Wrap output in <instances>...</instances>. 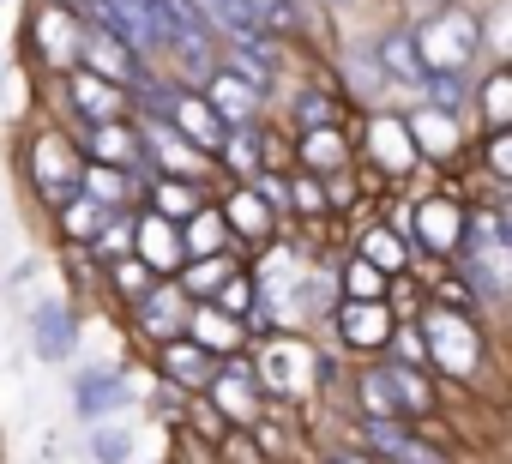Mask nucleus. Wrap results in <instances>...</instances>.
Returning <instances> with one entry per match:
<instances>
[{
    "mask_svg": "<svg viewBox=\"0 0 512 464\" xmlns=\"http://www.w3.org/2000/svg\"><path fill=\"white\" fill-rule=\"evenodd\" d=\"M356 163V139H350V121L344 127H308V133H290V169L302 175H338Z\"/></svg>",
    "mask_w": 512,
    "mask_h": 464,
    "instance_id": "19",
    "label": "nucleus"
},
{
    "mask_svg": "<svg viewBox=\"0 0 512 464\" xmlns=\"http://www.w3.org/2000/svg\"><path fill=\"white\" fill-rule=\"evenodd\" d=\"M79 338H85V308L67 302V296H43L31 302V356L49 362V368H67L79 356Z\"/></svg>",
    "mask_w": 512,
    "mask_h": 464,
    "instance_id": "12",
    "label": "nucleus"
},
{
    "mask_svg": "<svg viewBox=\"0 0 512 464\" xmlns=\"http://www.w3.org/2000/svg\"><path fill=\"white\" fill-rule=\"evenodd\" d=\"M392 326H398V314H392L386 302H338V308L314 326V338H326V344L344 350L350 362H374V356H386Z\"/></svg>",
    "mask_w": 512,
    "mask_h": 464,
    "instance_id": "8",
    "label": "nucleus"
},
{
    "mask_svg": "<svg viewBox=\"0 0 512 464\" xmlns=\"http://www.w3.org/2000/svg\"><path fill=\"white\" fill-rule=\"evenodd\" d=\"M211 368H217V362H211L193 338H169V344H157V350H151V374H157L163 386L187 392V398H193V392H205Z\"/></svg>",
    "mask_w": 512,
    "mask_h": 464,
    "instance_id": "22",
    "label": "nucleus"
},
{
    "mask_svg": "<svg viewBox=\"0 0 512 464\" xmlns=\"http://www.w3.org/2000/svg\"><path fill=\"white\" fill-rule=\"evenodd\" d=\"M350 139H356V169L374 175L386 193H404L410 181H434V175L416 163V145H410L404 109H368V115H350Z\"/></svg>",
    "mask_w": 512,
    "mask_h": 464,
    "instance_id": "5",
    "label": "nucleus"
},
{
    "mask_svg": "<svg viewBox=\"0 0 512 464\" xmlns=\"http://www.w3.org/2000/svg\"><path fill=\"white\" fill-rule=\"evenodd\" d=\"M253 380H260L266 404L284 410H308L320 398V344L314 332H272V338H253L247 344Z\"/></svg>",
    "mask_w": 512,
    "mask_h": 464,
    "instance_id": "3",
    "label": "nucleus"
},
{
    "mask_svg": "<svg viewBox=\"0 0 512 464\" xmlns=\"http://www.w3.org/2000/svg\"><path fill=\"white\" fill-rule=\"evenodd\" d=\"M482 127H512V67L506 61H488L470 79V133Z\"/></svg>",
    "mask_w": 512,
    "mask_h": 464,
    "instance_id": "23",
    "label": "nucleus"
},
{
    "mask_svg": "<svg viewBox=\"0 0 512 464\" xmlns=\"http://www.w3.org/2000/svg\"><path fill=\"white\" fill-rule=\"evenodd\" d=\"M181 410H187V392H175V386H151V416L163 422V428H181Z\"/></svg>",
    "mask_w": 512,
    "mask_h": 464,
    "instance_id": "35",
    "label": "nucleus"
},
{
    "mask_svg": "<svg viewBox=\"0 0 512 464\" xmlns=\"http://www.w3.org/2000/svg\"><path fill=\"white\" fill-rule=\"evenodd\" d=\"M79 67L85 73H97V79H109L115 91H145L151 79H157V67L139 55V49H127L121 37H109V31H97V25H85V43H79Z\"/></svg>",
    "mask_w": 512,
    "mask_h": 464,
    "instance_id": "14",
    "label": "nucleus"
},
{
    "mask_svg": "<svg viewBox=\"0 0 512 464\" xmlns=\"http://www.w3.org/2000/svg\"><path fill=\"white\" fill-rule=\"evenodd\" d=\"M187 296H181V284L175 278H157L133 308H121L127 314V332H133V344L139 350H157V344H169V338H181V326H187Z\"/></svg>",
    "mask_w": 512,
    "mask_h": 464,
    "instance_id": "13",
    "label": "nucleus"
},
{
    "mask_svg": "<svg viewBox=\"0 0 512 464\" xmlns=\"http://www.w3.org/2000/svg\"><path fill=\"white\" fill-rule=\"evenodd\" d=\"M386 290H392V278L344 248V260H338V302H386Z\"/></svg>",
    "mask_w": 512,
    "mask_h": 464,
    "instance_id": "30",
    "label": "nucleus"
},
{
    "mask_svg": "<svg viewBox=\"0 0 512 464\" xmlns=\"http://www.w3.org/2000/svg\"><path fill=\"white\" fill-rule=\"evenodd\" d=\"M314 7H320V13H326V19H332L338 31H344V19H350V13L362 7V0H314Z\"/></svg>",
    "mask_w": 512,
    "mask_h": 464,
    "instance_id": "37",
    "label": "nucleus"
},
{
    "mask_svg": "<svg viewBox=\"0 0 512 464\" xmlns=\"http://www.w3.org/2000/svg\"><path fill=\"white\" fill-rule=\"evenodd\" d=\"M133 260L145 266V272H157V278H175L181 272V229L169 223V217H157V211H133Z\"/></svg>",
    "mask_w": 512,
    "mask_h": 464,
    "instance_id": "20",
    "label": "nucleus"
},
{
    "mask_svg": "<svg viewBox=\"0 0 512 464\" xmlns=\"http://www.w3.org/2000/svg\"><path fill=\"white\" fill-rule=\"evenodd\" d=\"M91 458L97 464H127L133 458V428L121 422V416H109V422H91Z\"/></svg>",
    "mask_w": 512,
    "mask_h": 464,
    "instance_id": "33",
    "label": "nucleus"
},
{
    "mask_svg": "<svg viewBox=\"0 0 512 464\" xmlns=\"http://www.w3.org/2000/svg\"><path fill=\"white\" fill-rule=\"evenodd\" d=\"M199 91H205V103L217 109V121H223V127H260V121L272 115V97H266L260 85L235 79L229 67H211V73L199 79Z\"/></svg>",
    "mask_w": 512,
    "mask_h": 464,
    "instance_id": "18",
    "label": "nucleus"
},
{
    "mask_svg": "<svg viewBox=\"0 0 512 464\" xmlns=\"http://www.w3.org/2000/svg\"><path fill=\"white\" fill-rule=\"evenodd\" d=\"M73 145H79V157H85V163L127 169L139 187L151 181V163H145V151H139V127H133V115H121V121H97V127H79V133H73Z\"/></svg>",
    "mask_w": 512,
    "mask_h": 464,
    "instance_id": "15",
    "label": "nucleus"
},
{
    "mask_svg": "<svg viewBox=\"0 0 512 464\" xmlns=\"http://www.w3.org/2000/svg\"><path fill=\"white\" fill-rule=\"evenodd\" d=\"M368 55H374V67H380V79L398 91V103H410V97H416V85H422V61H416L410 25H404V19L374 25V31H368Z\"/></svg>",
    "mask_w": 512,
    "mask_h": 464,
    "instance_id": "17",
    "label": "nucleus"
},
{
    "mask_svg": "<svg viewBox=\"0 0 512 464\" xmlns=\"http://www.w3.org/2000/svg\"><path fill=\"white\" fill-rule=\"evenodd\" d=\"M199 398L223 416V428H253V422L266 416V392H260V380H253L247 350L241 356H217V368H211V380H205Z\"/></svg>",
    "mask_w": 512,
    "mask_h": 464,
    "instance_id": "9",
    "label": "nucleus"
},
{
    "mask_svg": "<svg viewBox=\"0 0 512 464\" xmlns=\"http://www.w3.org/2000/svg\"><path fill=\"white\" fill-rule=\"evenodd\" d=\"M223 314H235V320H247V308H253V278H247V266H235L223 284H217V296H211Z\"/></svg>",
    "mask_w": 512,
    "mask_h": 464,
    "instance_id": "34",
    "label": "nucleus"
},
{
    "mask_svg": "<svg viewBox=\"0 0 512 464\" xmlns=\"http://www.w3.org/2000/svg\"><path fill=\"white\" fill-rule=\"evenodd\" d=\"M79 169H85V157H79V145H73V127L37 115V121L19 133V181L31 187V199H37L43 211H55L61 199L79 193Z\"/></svg>",
    "mask_w": 512,
    "mask_h": 464,
    "instance_id": "4",
    "label": "nucleus"
},
{
    "mask_svg": "<svg viewBox=\"0 0 512 464\" xmlns=\"http://www.w3.org/2000/svg\"><path fill=\"white\" fill-rule=\"evenodd\" d=\"M211 205H217V217H223V229H229V248H235L241 260L260 254L266 242H278V217L266 211V199L253 193L247 181H217Z\"/></svg>",
    "mask_w": 512,
    "mask_h": 464,
    "instance_id": "10",
    "label": "nucleus"
},
{
    "mask_svg": "<svg viewBox=\"0 0 512 464\" xmlns=\"http://www.w3.org/2000/svg\"><path fill=\"white\" fill-rule=\"evenodd\" d=\"M211 193H217V181H187V175H151L145 181V211H157V217H169V223H187L199 205H211Z\"/></svg>",
    "mask_w": 512,
    "mask_h": 464,
    "instance_id": "24",
    "label": "nucleus"
},
{
    "mask_svg": "<svg viewBox=\"0 0 512 464\" xmlns=\"http://www.w3.org/2000/svg\"><path fill=\"white\" fill-rule=\"evenodd\" d=\"M79 43H85V19L55 7V0H31L25 13V55L43 79H61L79 67Z\"/></svg>",
    "mask_w": 512,
    "mask_h": 464,
    "instance_id": "7",
    "label": "nucleus"
},
{
    "mask_svg": "<svg viewBox=\"0 0 512 464\" xmlns=\"http://www.w3.org/2000/svg\"><path fill=\"white\" fill-rule=\"evenodd\" d=\"M79 193L97 199L103 211H139V199H145V187L127 169H109V163H85L79 169Z\"/></svg>",
    "mask_w": 512,
    "mask_h": 464,
    "instance_id": "26",
    "label": "nucleus"
},
{
    "mask_svg": "<svg viewBox=\"0 0 512 464\" xmlns=\"http://www.w3.org/2000/svg\"><path fill=\"white\" fill-rule=\"evenodd\" d=\"M416 332L428 344V374L440 380V392H464V398L488 392V398H500V386H494V332L476 314L422 302L416 308Z\"/></svg>",
    "mask_w": 512,
    "mask_h": 464,
    "instance_id": "1",
    "label": "nucleus"
},
{
    "mask_svg": "<svg viewBox=\"0 0 512 464\" xmlns=\"http://www.w3.org/2000/svg\"><path fill=\"white\" fill-rule=\"evenodd\" d=\"M314 464H380V458H368L362 446H350V440H344V446H326Z\"/></svg>",
    "mask_w": 512,
    "mask_h": 464,
    "instance_id": "36",
    "label": "nucleus"
},
{
    "mask_svg": "<svg viewBox=\"0 0 512 464\" xmlns=\"http://www.w3.org/2000/svg\"><path fill=\"white\" fill-rule=\"evenodd\" d=\"M398 109H404V127H410L416 163L428 175H458L470 163V115L428 109V103H398Z\"/></svg>",
    "mask_w": 512,
    "mask_h": 464,
    "instance_id": "6",
    "label": "nucleus"
},
{
    "mask_svg": "<svg viewBox=\"0 0 512 464\" xmlns=\"http://www.w3.org/2000/svg\"><path fill=\"white\" fill-rule=\"evenodd\" d=\"M181 338H193L211 362H217V356H241V350H247V326H241L235 314H223L217 302H193V308H187Z\"/></svg>",
    "mask_w": 512,
    "mask_h": 464,
    "instance_id": "21",
    "label": "nucleus"
},
{
    "mask_svg": "<svg viewBox=\"0 0 512 464\" xmlns=\"http://www.w3.org/2000/svg\"><path fill=\"white\" fill-rule=\"evenodd\" d=\"M404 25H410L422 73L476 79L488 67V55H482V7H470V0H440V7H428V13H410Z\"/></svg>",
    "mask_w": 512,
    "mask_h": 464,
    "instance_id": "2",
    "label": "nucleus"
},
{
    "mask_svg": "<svg viewBox=\"0 0 512 464\" xmlns=\"http://www.w3.org/2000/svg\"><path fill=\"white\" fill-rule=\"evenodd\" d=\"M109 217H115V211H103L97 199L73 193V199H61V205L49 211V229H55V242H61V248H85V242L97 236V229H103Z\"/></svg>",
    "mask_w": 512,
    "mask_h": 464,
    "instance_id": "27",
    "label": "nucleus"
},
{
    "mask_svg": "<svg viewBox=\"0 0 512 464\" xmlns=\"http://www.w3.org/2000/svg\"><path fill=\"white\" fill-rule=\"evenodd\" d=\"M85 254H91L97 266H115V260H127V254H133V211H115V217L97 229V236L85 242Z\"/></svg>",
    "mask_w": 512,
    "mask_h": 464,
    "instance_id": "32",
    "label": "nucleus"
},
{
    "mask_svg": "<svg viewBox=\"0 0 512 464\" xmlns=\"http://www.w3.org/2000/svg\"><path fill=\"white\" fill-rule=\"evenodd\" d=\"M151 284H157V272H145L133 254H127V260H115V266H103V296H109L115 308H133Z\"/></svg>",
    "mask_w": 512,
    "mask_h": 464,
    "instance_id": "31",
    "label": "nucleus"
},
{
    "mask_svg": "<svg viewBox=\"0 0 512 464\" xmlns=\"http://www.w3.org/2000/svg\"><path fill=\"white\" fill-rule=\"evenodd\" d=\"M181 229V254L187 260H205V254H235L229 248V229H223V217H217V205H199L187 223H175Z\"/></svg>",
    "mask_w": 512,
    "mask_h": 464,
    "instance_id": "28",
    "label": "nucleus"
},
{
    "mask_svg": "<svg viewBox=\"0 0 512 464\" xmlns=\"http://www.w3.org/2000/svg\"><path fill=\"white\" fill-rule=\"evenodd\" d=\"M133 404V374L115 362H91L73 374V416L79 422H109Z\"/></svg>",
    "mask_w": 512,
    "mask_h": 464,
    "instance_id": "16",
    "label": "nucleus"
},
{
    "mask_svg": "<svg viewBox=\"0 0 512 464\" xmlns=\"http://www.w3.org/2000/svg\"><path fill=\"white\" fill-rule=\"evenodd\" d=\"M235 266H241V254H205V260H181L175 284H181V296H187V302H211V296H217V284H223Z\"/></svg>",
    "mask_w": 512,
    "mask_h": 464,
    "instance_id": "29",
    "label": "nucleus"
},
{
    "mask_svg": "<svg viewBox=\"0 0 512 464\" xmlns=\"http://www.w3.org/2000/svg\"><path fill=\"white\" fill-rule=\"evenodd\" d=\"M55 7H67V13H79V19H85V7H91V0H55Z\"/></svg>",
    "mask_w": 512,
    "mask_h": 464,
    "instance_id": "38",
    "label": "nucleus"
},
{
    "mask_svg": "<svg viewBox=\"0 0 512 464\" xmlns=\"http://www.w3.org/2000/svg\"><path fill=\"white\" fill-rule=\"evenodd\" d=\"M350 446H362L380 464H458L440 440H428L416 422H350Z\"/></svg>",
    "mask_w": 512,
    "mask_h": 464,
    "instance_id": "11",
    "label": "nucleus"
},
{
    "mask_svg": "<svg viewBox=\"0 0 512 464\" xmlns=\"http://www.w3.org/2000/svg\"><path fill=\"white\" fill-rule=\"evenodd\" d=\"M211 163H217V181H253L266 169V121L260 127H229Z\"/></svg>",
    "mask_w": 512,
    "mask_h": 464,
    "instance_id": "25",
    "label": "nucleus"
}]
</instances>
